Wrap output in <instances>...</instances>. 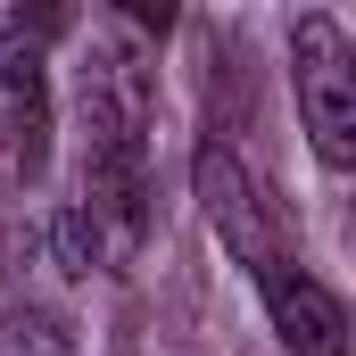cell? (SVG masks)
<instances>
[{"mask_svg": "<svg viewBox=\"0 0 356 356\" xmlns=\"http://www.w3.org/2000/svg\"><path fill=\"white\" fill-rule=\"evenodd\" d=\"M83 191L91 207L133 241L141 232V199H149V91L133 50H99L83 67Z\"/></svg>", "mask_w": 356, "mask_h": 356, "instance_id": "cell-1", "label": "cell"}, {"mask_svg": "<svg viewBox=\"0 0 356 356\" xmlns=\"http://www.w3.org/2000/svg\"><path fill=\"white\" fill-rule=\"evenodd\" d=\"M191 182H199V207H207L216 241L249 266L257 290H273V282H290V273H298V232H290V216L266 199V182L249 175L224 141H207V149L191 158Z\"/></svg>", "mask_w": 356, "mask_h": 356, "instance_id": "cell-2", "label": "cell"}, {"mask_svg": "<svg viewBox=\"0 0 356 356\" xmlns=\"http://www.w3.org/2000/svg\"><path fill=\"white\" fill-rule=\"evenodd\" d=\"M290 75H298V116L315 133V158L332 175L356 166V50L323 8H307L290 25Z\"/></svg>", "mask_w": 356, "mask_h": 356, "instance_id": "cell-3", "label": "cell"}, {"mask_svg": "<svg viewBox=\"0 0 356 356\" xmlns=\"http://www.w3.org/2000/svg\"><path fill=\"white\" fill-rule=\"evenodd\" d=\"M50 67H42V42L25 25L0 33V166L17 182H42L50 175Z\"/></svg>", "mask_w": 356, "mask_h": 356, "instance_id": "cell-4", "label": "cell"}, {"mask_svg": "<svg viewBox=\"0 0 356 356\" xmlns=\"http://www.w3.org/2000/svg\"><path fill=\"white\" fill-rule=\"evenodd\" d=\"M257 298H266V315H273V332H282L290 356H348V307L307 266L290 273V282H273V290H257Z\"/></svg>", "mask_w": 356, "mask_h": 356, "instance_id": "cell-5", "label": "cell"}, {"mask_svg": "<svg viewBox=\"0 0 356 356\" xmlns=\"http://www.w3.org/2000/svg\"><path fill=\"white\" fill-rule=\"evenodd\" d=\"M0 356H75V340H67L42 307H17V315L0 323Z\"/></svg>", "mask_w": 356, "mask_h": 356, "instance_id": "cell-6", "label": "cell"}]
</instances>
